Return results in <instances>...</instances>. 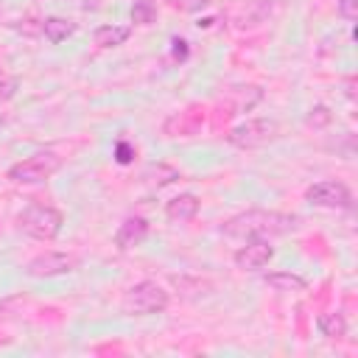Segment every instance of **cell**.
Instances as JSON below:
<instances>
[{
	"label": "cell",
	"mask_w": 358,
	"mask_h": 358,
	"mask_svg": "<svg viewBox=\"0 0 358 358\" xmlns=\"http://www.w3.org/2000/svg\"><path fill=\"white\" fill-rule=\"evenodd\" d=\"M294 227H296L294 215L268 213V210H246V213H241L224 224V235L249 241V238H263V235H285Z\"/></svg>",
	"instance_id": "6da1fadb"
},
{
	"label": "cell",
	"mask_w": 358,
	"mask_h": 358,
	"mask_svg": "<svg viewBox=\"0 0 358 358\" xmlns=\"http://www.w3.org/2000/svg\"><path fill=\"white\" fill-rule=\"evenodd\" d=\"M213 0H176V6L182 8V11H187V14H196V11H201V8H207Z\"/></svg>",
	"instance_id": "44dd1931"
},
{
	"label": "cell",
	"mask_w": 358,
	"mask_h": 358,
	"mask_svg": "<svg viewBox=\"0 0 358 358\" xmlns=\"http://www.w3.org/2000/svg\"><path fill=\"white\" fill-rule=\"evenodd\" d=\"M338 3V14L344 17V20H358V0H336Z\"/></svg>",
	"instance_id": "ffe728a7"
},
{
	"label": "cell",
	"mask_w": 358,
	"mask_h": 358,
	"mask_svg": "<svg viewBox=\"0 0 358 358\" xmlns=\"http://www.w3.org/2000/svg\"><path fill=\"white\" fill-rule=\"evenodd\" d=\"M330 117H333V115H330V109H327V106H313V109H310V115L305 117V123H308V126L322 129V126H327V123H330Z\"/></svg>",
	"instance_id": "e0dca14e"
},
{
	"label": "cell",
	"mask_w": 358,
	"mask_h": 358,
	"mask_svg": "<svg viewBox=\"0 0 358 358\" xmlns=\"http://www.w3.org/2000/svg\"><path fill=\"white\" fill-rule=\"evenodd\" d=\"M176 179H179V171L171 168V165H165V162L148 165V168L143 171V182L151 185V187H165V185H171V182H176Z\"/></svg>",
	"instance_id": "4fadbf2b"
},
{
	"label": "cell",
	"mask_w": 358,
	"mask_h": 358,
	"mask_svg": "<svg viewBox=\"0 0 358 358\" xmlns=\"http://www.w3.org/2000/svg\"><path fill=\"white\" fill-rule=\"evenodd\" d=\"M129 36H131V28H129V25H101V28H95V34H92V39H95L98 48H117V45H123Z\"/></svg>",
	"instance_id": "8fae6325"
},
{
	"label": "cell",
	"mask_w": 358,
	"mask_h": 358,
	"mask_svg": "<svg viewBox=\"0 0 358 358\" xmlns=\"http://www.w3.org/2000/svg\"><path fill=\"white\" fill-rule=\"evenodd\" d=\"M157 20V6L154 0H134L131 6V22L137 25H151Z\"/></svg>",
	"instance_id": "2e32d148"
},
{
	"label": "cell",
	"mask_w": 358,
	"mask_h": 358,
	"mask_svg": "<svg viewBox=\"0 0 358 358\" xmlns=\"http://www.w3.org/2000/svg\"><path fill=\"white\" fill-rule=\"evenodd\" d=\"M263 280H266V285H271L277 291H291V294H299V291L308 288V282L299 274H291V271H274V274H266Z\"/></svg>",
	"instance_id": "5bb4252c"
},
{
	"label": "cell",
	"mask_w": 358,
	"mask_h": 358,
	"mask_svg": "<svg viewBox=\"0 0 358 358\" xmlns=\"http://www.w3.org/2000/svg\"><path fill=\"white\" fill-rule=\"evenodd\" d=\"M62 168V157L53 151H36L8 168V179L17 185H39Z\"/></svg>",
	"instance_id": "277c9868"
},
{
	"label": "cell",
	"mask_w": 358,
	"mask_h": 358,
	"mask_svg": "<svg viewBox=\"0 0 358 358\" xmlns=\"http://www.w3.org/2000/svg\"><path fill=\"white\" fill-rule=\"evenodd\" d=\"M115 159H117L120 165H129V162L134 159V148H131L126 140H120V143L115 145Z\"/></svg>",
	"instance_id": "d6986e66"
},
{
	"label": "cell",
	"mask_w": 358,
	"mask_h": 358,
	"mask_svg": "<svg viewBox=\"0 0 358 358\" xmlns=\"http://www.w3.org/2000/svg\"><path fill=\"white\" fill-rule=\"evenodd\" d=\"M199 213V199L193 193H179L165 204L168 221H190Z\"/></svg>",
	"instance_id": "30bf717a"
},
{
	"label": "cell",
	"mask_w": 358,
	"mask_h": 358,
	"mask_svg": "<svg viewBox=\"0 0 358 358\" xmlns=\"http://www.w3.org/2000/svg\"><path fill=\"white\" fill-rule=\"evenodd\" d=\"M316 327H319V333L324 338H341L347 333V322H344L341 313H322L316 319Z\"/></svg>",
	"instance_id": "9a60e30c"
},
{
	"label": "cell",
	"mask_w": 358,
	"mask_h": 358,
	"mask_svg": "<svg viewBox=\"0 0 358 358\" xmlns=\"http://www.w3.org/2000/svg\"><path fill=\"white\" fill-rule=\"evenodd\" d=\"M274 257V246L266 238H249L246 246L235 252V266L243 271H260Z\"/></svg>",
	"instance_id": "ba28073f"
},
{
	"label": "cell",
	"mask_w": 358,
	"mask_h": 358,
	"mask_svg": "<svg viewBox=\"0 0 358 358\" xmlns=\"http://www.w3.org/2000/svg\"><path fill=\"white\" fill-rule=\"evenodd\" d=\"M274 137H277V123L268 120V117H252V120H243V123H238V126L227 134V140H229L235 148H243V151H249V148H260V145L271 143Z\"/></svg>",
	"instance_id": "5b68a950"
},
{
	"label": "cell",
	"mask_w": 358,
	"mask_h": 358,
	"mask_svg": "<svg viewBox=\"0 0 358 358\" xmlns=\"http://www.w3.org/2000/svg\"><path fill=\"white\" fill-rule=\"evenodd\" d=\"M171 45H173V48H171L173 59H187V42H185V39H173Z\"/></svg>",
	"instance_id": "7402d4cb"
},
{
	"label": "cell",
	"mask_w": 358,
	"mask_h": 358,
	"mask_svg": "<svg viewBox=\"0 0 358 358\" xmlns=\"http://www.w3.org/2000/svg\"><path fill=\"white\" fill-rule=\"evenodd\" d=\"M305 201L313 207H324V210H350L352 193L347 185H341L336 179H324V182H316L305 190Z\"/></svg>",
	"instance_id": "8992f818"
},
{
	"label": "cell",
	"mask_w": 358,
	"mask_h": 358,
	"mask_svg": "<svg viewBox=\"0 0 358 358\" xmlns=\"http://www.w3.org/2000/svg\"><path fill=\"white\" fill-rule=\"evenodd\" d=\"M123 313L129 316H151V313H162L168 308V291L162 285H157L154 280H143L137 285H131L123 296Z\"/></svg>",
	"instance_id": "3957f363"
},
{
	"label": "cell",
	"mask_w": 358,
	"mask_h": 358,
	"mask_svg": "<svg viewBox=\"0 0 358 358\" xmlns=\"http://www.w3.org/2000/svg\"><path fill=\"white\" fill-rule=\"evenodd\" d=\"M42 34H45L48 42L59 45V42H64L67 36L76 34V22H70V20H64V17H48V20L42 22Z\"/></svg>",
	"instance_id": "7c38bea8"
},
{
	"label": "cell",
	"mask_w": 358,
	"mask_h": 358,
	"mask_svg": "<svg viewBox=\"0 0 358 358\" xmlns=\"http://www.w3.org/2000/svg\"><path fill=\"white\" fill-rule=\"evenodd\" d=\"M76 266H78V260H76L73 255H67V252H42V255H36L34 260H28L25 274L42 280V277L70 274V271H76Z\"/></svg>",
	"instance_id": "52a82bcc"
},
{
	"label": "cell",
	"mask_w": 358,
	"mask_h": 358,
	"mask_svg": "<svg viewBox=\"0 0 358 358\" xmlns=\"http://www.w3.org/2000/svg\"><path fill=\"white\" fill-rule=\"evenodd\" d=\"M145 238H148V221L140 218V215H131V218H126V221L117 227V232H115V246H117L120 252H129V249L140 246Z\"/></svg>",
	"instance_id": "9c48e42d"
},
{
	"label": "cell",
	"mask_w": 358,
	"mask_h": 358,
	"mask_svg": "<svg viewBox=\"0 0 358 358\" xmlns=\"http://www.w3.org/2000/svg\"><path fill=\"white\" fill-rule=\"evenodd\" d=\"M62 224L64 215L50 204H28L17 218V227L36 241H53L62 232Z\"/></svg>",
	"instance_id": "7a4b0ae2"
},
{
	"label": "cell",
	"mask_w": 358,
	"mask_h": 358,
	"mask_svg": "<svg viewBox=\"0 0 358 358\" xmlns=\"http://www.w3.org/2000/svg\"><path fill=\"white\" fill-rule=\"evenodd\" d=\"M14 95H17V78L0 70V103L3 101H11Z\"/></svg>",
	"instance_id": "ac0fdd59"
}]
</instances>
